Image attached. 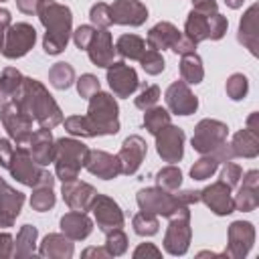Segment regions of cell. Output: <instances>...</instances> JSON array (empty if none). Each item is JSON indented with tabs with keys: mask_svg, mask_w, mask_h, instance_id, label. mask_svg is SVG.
Segmentation results:
<instances>
[{
	"mask_svg": "<svg viewBox=\"0 0 259 259\" xmlns=\"http://www.w3.org/2000/svg\"><path fill=\"white\" fill-rule=\"evenodd\" d=\"M65 130L71 136L95 138V136H113L119 132V107L113 95L97 91L89 97V109L85 115H71L63 119Z\"/></svg>",
	"mask_w": 259,
	"mask_h": 259,
	"instance_id": "6da1fadb",
	"label": "cell"
},
{
	"mask_svg": "<svg viewBox=\"0 0 259 259\" xmlns=\"http://www.w3.org/2000/svg\"><path fill=\"white\" fill-rule=\"evenodd\" d=\"M10 99L16 101L40 127L53 130L59 123H63V111L57 105L55 97L49 93V89L40 81L32 77H24L22 85Z\"/></svg>",
	"mask_w": 259,
	"mask_h": 259,
	"instance_id": "7a4b0ae2",
	"label": "cell"
},
{
	"mask_svg": "<svg viewBox=\"0 0 259 259\" xmlns=\"http://www.w3.org/2000/svg\"><path fill=\"white\" fill-rule=\"evenodd\" d=\"M36 16L45 26L42 49L47 55H59L67 49V42L73 32V12L69 6L55 0H40Z\"/></svg>",
	"mask_w": 259,
	"mask_h": 259,
	"instance_id": "3957f363",
	"label": "cell"
},
{
	"mask_svg": "<svg viewBox=\"0 0 259 259\" xmlns=\"http://www.w3.org/2000/svg\"><path fill=\"white\" fill-rule=\"evenodd\" d=\"M89 156V148L73 138H59L55 140V172L57 178H61L63 182L75 180L79 176V170L85 166Z\"/></svg>",
	"mask_w": 259,
	"mask_h": 259,
	"instance_id": "277c9868",
	"label": "cell"
},
{
	"mask_svg": "<svg viewBox=\"0 0 259 259\" xmlns=\"http://www.w3.org/2000/svg\"><path fill=\"white\" fill-rule=\"evenodd\" d=\"M8 170L12 174V178H16V182L24 184V186H55V178L51 172H47L40 164L34 162V158L30 156V150L24 146H16L8 164Z\"/></svg>",
	"mask_w": 259,
	"mask_h": 259,
	"instance_id": "5b68a950",
	"label": "cell"
},
{
	"mask_svg": "<svg viewBox=\"0 0 259 259\" xmlns=\"http://www.w3.org/2000/svg\"><path fill=\"white\" fill-rule=\"evenodd\" d=\"M190 237H192V229H190V210L188 206L178 208L168 223L166 235H164V249L170 255H184L190 247Z\"/></svg>",
	"mask_w": 259,
	"mask_h": 259,
	"instance_id": "8992f818",
	"label": "cell"
},
{
	"mask_svg": "<svg viewBox=\"0 0 259 259\" xmlns=\"http://www.w3.org/2000/svg\"><path fill=\"white\" fill-rule=\"evenodd\" d=\"M0 119L4 130L8 132L10 140L16 146H24L28 144L30 136H32V117L16 103V101H8L0 107Z\"/></svg>",
	"mask_w": 259,
	"mask_h": 259,
	"instance_id": "52a82bcc",
	"label": "cell"
},
{
	"mask_svg": "<svg viewBox=\"0 0 259 259\" xmlns=\"http://www.w3.org/2000/svg\"><path fill=\"white\" fill-rule=\"evenodd\" d=\"M227 136H229V127L227 123L219 121V119H210V117H204L196 123L194 127V136H192V148L198 152V154H212L217 152L225 142H227Z\"/></svg>",
	"mask_w": 259,
	"mask_h": 259,
	"instance_id": "ba28073f",
	"label": "cell"
},
{
	"mask_svg": "<svg viewBox=\"0 0 259 259\" xmlns=\"http://www.w3.org/2000/svg\"><path fill=\"white\" fill-rule=\"evenodd\" d=\"M140 210L146 212H154V214H162V217H172L178 208L186 206L180 202V198L174 192H168L160 186H150V188H142L136 196Z\"/></svg>",
	"mask_w": 259,
	"mask_h": 259,
	"instance_id": "9c48e42d",
	"label": "cell"
},
{
	"mask_svg": "<svg viewBox=\"0 0 259 259\" xmlns=\"http://www.w3.org/2000/svg\"><path fill=\"white\" fill-rule=\"evenodd\" d=\"M36 42V30L28 22H16L10 24L4 36V47L2 55L6 59H20L24 57Z\"/></svg>",
	"mask_w": 259,
	"mask_h": 259,
	"instance_id": "30bf717a",
	"label": "cell"
},
{
	"mask_svg": "<svg viewBox=\"0 0 259 259\" xmlns=\"http://www.w3.org/2000/svg\"><path fill=\"white\" fill-rule=\"evenodd\" d=\"M184 130L168 123L156 134V152L164 162H180L184 156Z\"/></svg>",
	"mask_w": 259,
	"mask_h": 259,
	"instance_id": "8fae6325",
	"label": "cell"
},
{
	"mask_svg": "<svg viewBox=\"0 0 259 259\" xmlns=\"http://www.w3.org/2000/svg\"><path fill=\"white\" fill-rule=\"evenodd\" d=\"M89 210H93L95 223L103 233H107L111 229H121L123 223H125V217H123V210L119 208V204L113 198L105 196V194L97 192Z\"/></svg>",
	"mask_w": 259,
	"mask_h": 259,
	"instance_id": "7c38bea8",
	"label": "cell"
},
{
	"mask_svg": "<svg viewBox=\"0 0 259 259\" xmlns=\"http://www.w3.org/2000/svg\"><path fill=\"white\" fill-rule=\"evenodd\" d=\"M255 243V227L249 221H235L229 227V243L225 255L231 259H243Z\"/></svg>",
	"mask_w": 259,
	"mask_h": 259,
	"instance_id": "4fadbf2b",
	"label": "cell"
},
{
	"mask_svg": "<svg viewBox=\"0 0 259 259\" xmlns=\"http://www.w3.org/2000/svg\"><path fill=\"white\" fill-rule=\"evenodd\" d=\"M107 83L115 97H130L140 87L136 69L125 65L123 61H113L107 67Z\"/></svg>",
	"mask_w": 259,
	"mask_h": 259,
	"instance_id": "5bb4252c",
	"label": "cell"
},
{
	"mask_svg": "<svg viewBox=\"0 0 259 259\" xmlns=\"http://www.w3.org/2000/svg\"><path fill=\"white\" fill-rule=\"evenodd\" d=\"M231 190L233 188L229 184H225L223 180H217L200 190V202H204L214 214L227 217V214L235 212V198H233Z\"/></svg>",
	"mask_w": 259,
	"mask_h": 259,
	"instance_id": "9a60e30c",
	"label": "cell"
},
{
	"mask_svg": "<svg viewBox=\"0 0 259 259\" xmlns=\"http://www.w3.org/2000/svg\"><path fill=\"white\" fill-rule=\"evenodd\" d=\"M146 152H148V144L142 136L134 134V136H127L119 148V154H117V160H119V166H121V174L125 176H132L140 170L144 158H146Z\"/></svg>",
	"mask_w": 259,
	"mask_h": 259,
	"instance_id": "2e32d148",
	"label": "cell"
},
{
	"mask_svg": "<svg viewBox=\"0 0 259 259\" xmlns=\"http://www.w3.org/2000/svg\"><path fill=\"white\" fill-rule=\"evenodd\" d=\"M166 105L176 115H190L198 109V99L190 91L188 83L180 79V81L170 83V87L166 89Z\"/></svg>",
	"mask_w": 259,
	"mask_h": 259,
	"instance_id": "e0dca14e",
	"label": "cell"
},
{
	"mask_svg": "<svg viewBox=\"0 0 259 259\" xmlns=\"http://www.w3.org/2000/svg\"><path fill=\"white\" fill-rule=\"evenodd\" d=\"M61 194H63V200L67 202V206L71 210H83L87 212L93 204V198L97 196V190L89 184V182H83V180H69V182H63L61 186Z\"/></svg>",
	"mask_w": 259,
	"mask_h": 259,
	"instance_id": "ac0fdd59",
	"label": "cell"
},
{
	"mask_svg": "<svg viewBox=\"0 0 259 259\" xmlns=\"http://www.w3.org/2000/svg\"><path fill=\"white\" fill-rule=\"evenodd\" d=\"M24 204V194L12 188L4 178H0V229H8L14 225Z\"/></svg>",
	"mask_w": 259,
	"mask_h": 259,
	"instance_id": "d6986e66",
	"label": "cell"
},
{
	"mask_svg": "<svg viewBox=\"0 0 259 259\" xmlns=\"http://www.w3.org/2000/svg\"><path fill=\"white\" fill-rule=\"evenodd\" d=\"M111 20L113 24L123 26H140L148 18V8L140 0H115L111 6Z\"/></svg>",
	"mask_w": 259,
	"mask_h": 259,
	"instance_id": "ffe728a7",
	"label": "cell"
},
{
	"mask_svg": "<svg viewBox=\"0 0 259 259\" xmlns=\"http://www.w3.org/2000/svg\"><path fill=\"white\" fill-rule=\"evenodd\" d=\"M239 42L249 49L253 57L259 55V4H251L239 22Z\"/></svg>",
	"mask_w": 259,
	"mask_h": 259,
	"instance_id": "44dd1931",
	"label": "cell"
},
{
	"mask_svg": "<svg viewBox=\"0 0 259 259\" xmlns=\"http://www.w3.org/2000/svg\"><path fill=\"white\" fill-rule=\"evenodd\" d=\"M85 51H87V55H89V59H91L93 65L107 69L113 63V55H115L111 32L107 28H97Z\"/></svg>",
	"mask_w": 259,
	"mask_h": 259,
	"instance_id": "7402d4cb",
	"label": "cell"
},
{
	"mask_svg": "<svg viewBox=\"0 0 259 259\" xmlns=\"http://www.w3.org/2000/svg\"><path fill=\"white\" fill-rule=\"evenodd\" d=\"M85 168L93 176L103 178V180H113L121 174V166H119L117 156H113L109 152H103V150H89Z\"/></svg>",
	"mask_w": 259,
	"mask_h": 259,
	"instance_id": "603a6c76",
	"label": "cell"
},
{
	"mask_svg": "<svg viewBox=\"0 0 259 259\" xmlns=\"http://www.w3.org/2000/svg\"><path fill=\"white\" fill-rule=\"evenodd\" d=\"M243 178V184L235 196V210L251 212L259 206V172L249 170Z\"/></svg>",
	"mask_w": 259,
	"mask_h": 259,
	"instance_id": "cb8c5ba5",
	"label": "cell"
},
{
	"mask_svg": "<svg viewBox=\"0 0 259 259\" xmlns=\"http://www.w3.org/2000/svg\"><path fill=\"white\" fill-rule=\"evenodd\" d=\"M93 221L83 210H69L61 217V233H65L71 241H83L91 235Z\"/></svg>",
	"mask_w": 259,
	"mask_h": 259,
	"instance_id": "d4e9b609",
	"label": "cell"
},
{
	"mask_svg": "<svg viewBox=\"0 0 259 259\" xmlns=\"http://www.w3.org/2000/svg\"><path fill=\"white\" fill-rule=\"evenodd\" d=\"M28 150H30V156L34 158L36 164L47 166L49 162H53V156H55V140H53L51 130H47V127L34 130L32 136H30V140H28Z\"/></svg>",
	"mask_w": 259,
	"mask_h": 259,
	"instance_id": "484cf974",
	"label": "cell"
},
{
	"mask_svg": "<svg viewBox=\"0 0 259 259\" xmlns=\"http://www.w3.org/2000/svg\"><path fill=\"white\" fill-rule=\"evenodd\" d=\"M38 255L49 259H71L73 241L65 233H49L38 245Z\"/></svg>",
	"mask_w": 259,
	"mask_h": 259,
	"instance_id": "4316f807",
	"label": "cell"
},
{
	"mask_svg": "<svg viewBox=\"0 0 259 259\" xmlns=\"http://www.w3.org/2000/svg\"><path fill=\"white\" fill-rule=\"evenodd\" d=\"M180 36H182V32L172 22L162 20V22H158V24H154L150 28L148 38H146V45H148V49L164 51V49H172Z\"/></svg>",
	"mask_w": 259,
	"mask_h": 259,
	"instance_id": "83f0119b",
	"label": "cell"
},
{
	"mask_svg": "<svg viewBox=\"0 0 259 259\" xmlns=\"http://www.w3.org/2000/svg\"><path fill=\"white\" fill-rule=\"evenodd\" d=\"M231 150L239 158H255L259 154V134L243 127L233 136Z\"/></svg>",
	"mask_w": 259,
	"mask_h": 259,
	"instance_id": "f1b7e54d",
	"label": "cell"
},
{
	"mask_svg": "<svg viewBox=\"0 0 259 259\" xmlns=\"http://www.w3.org/2000/svg\"><path fill=\"white\" fill-rule=\"evenodd\" d=\"M184 36L190 38L194 45H198L202 40H208V14L190 10V14L186 18V24H184Z\"/></svg>",
	"mask_w": 259,
	"mask_h": 259,
	"instance_id": "f546056e",
	"label": "cell"
},
{
	"mask_svg": "<svg viewBox=\"0 0 259 259\" xmlns=\"http://www.w3.org/2000/svg\"><path fill=\"white\" fill-rule=\"evenodd\" d=\"M146 49H148L146 40L138 34H121L115 42V53L130 61H140L142 55L146 53Z\"/></svg>",
	"mask_w": 259,
	"mask_h": 259,
	"instance_id": "4dcf8cb0",
	"label": "cell"
},
{
	"mask_svg": "<svg viewBox=\"0 0 259 259\" xmlns=\"http://www.w3.org/2000/svg\"><path fill=\"white\" fill-rule=\"evenodd\" d=\"M180 79L188 85H196L204 79V67H202V59L196 53H188L182 55L180 59Z\"/></svg>",
	"mask_w": 259,
	"mask_h": 259,
	"instance_id": "1f68e13d",
	"label": "cell"
},
{
	"mask_svg": "<svg viewBox=\"0 0 259 259\" xmlns=\"http://www.w3.org/2000/svg\"><path fill=\"white\" fill-rule=\"evenodd\" d=\"M36 237H38V231L36 227L32 225H22L18 235H16V241H14V253L12 257H32L34 255V249H36Z\"/></svg>",
	"mask_w": 259,
	"mask_h": 259,
	"instance_id": "d6a6232c",
	"label": "cell"
},
{
	"mask_svg": "<svg viewBox=\"0 0 259 259\" xmlns=\"http://www.w3.org/2000/svg\"><path fill=\"white\" fill-rule=\"evenodd\" d=\"M49 83L61 91L69 89L75 83V69L69 63H55L49 69Z\"/></svg>",
	"mask_w": 259,
	"mask_h": 259,
	"instance_id": "836d02e7",
	"label": "cell"
},
{
	"mask_svg": "<svg viewBox=\"0 0 259 259\" xmlns=\"http://www.w3.org/2000/svg\"><path fill=\"white\" fill-rule=\"evenodd\" d=\"M170 123V113H168V109H164V107H160V105H154V107H150V109H146L144 111V127L152 134V136H156L162 127H166Z\"/></svg>",
	"mask_w": 259,
	"mask_h": 259,
	"instance_id": "e575fe53",
	"label": "cell"
},
{
	"mask_svg": "<svg viewBox=\"0 0 259 259\" xmlns=\"http://www.w3.org/2000/svg\"><path fill=\"white\" fill-rule=\"evenodd\" d=\"M132 225H134V231H136L140 237H152V235H156L158 229H160L158 214L146 212V210H140V212L132 219Z\"/></svg>",
	"mask_w": 259,
	"mask_h": 259,
	"instance_id": "d590c367",
	"label": "cell"
},
{
	"mask_svg": "<svg viewBox=\"0 0 259 259\" xmlns=\"http://www.w3.org/2000/svg\"><path fill=\"white\" fill-rule=\"evenodd\" d=\"M182 184V172L180 168H176L174 164L170 166H164L158 174H156V186L168 190V192H176Z\"/></svg>",
	"mask_w": 259,
	"mask_h": 259,
	"instance_id": "8d00e7d4",
	"label": "cell"
},
{
	"mask_svg": "<svg viewBox=\"0 0 259 259\" xmlns=\"http://www.w3.org/2000/svg\"><path fill=\"white\" fill-rule=\"evenodd\" d=\"M55 192H53V186H34L32 188V194H30V206L32 210H38V212H47L49 208L55 206Z\"/></svg>",
	"mask_w": 259,
	"mask_h": 259,
	"instance_id": "74e56055",
	"label": "cell"
},
{
	"mask_svg": "<svg viewBox=\"0 0 259 259\" xmlns=\"http://www.w3.org/2000/svg\"><path fill=\"white\" fill-rule=\"evenodd\" d=\"M219 164H221V162H219L212 154H204L200 160H196V162L192 164L190 176H192L194 180H206V178H210V176L217 172Z\"/></svg>",
	"mask_w": 259,
	"mask_h": 259,
	"instance_id": "f35d334b",
	"label": "cell"
},
{
	"mask_svg": "<svg viewBox=\"0 0 259 259\" xmlns=\"http://www.w3.org/2000/svg\"><path fill=\"white\" fill-rule=\"evenodd\" d=\"M225 91L233 101H241L249 91V79L243 73H233L225 83Z\"/></svg>",
	"mask_w": 259,
	"mask_h": 259,
	"instance_id": "ab89813d",
	"label": "cell"
},
{
	"mask_svg": "<svg viewBox=\"0 0 259 259\" xmlns=\"http://www.w3.org/2000/svg\"><path fill=\"white\" fill-rule=\"evenodd\" d=\"M105 249L111 257H119L127 251V235L121 229H111L105 233Z\"/></svg>",
	"mask_w": 259,
	"mask_h": 259,
	"instance_id": "60d3db41",
	"label": "cell"
},
{
	"mask_svg": "<svg viewBox=\"0 0 259 259\" xmlns=\"http://www.w3.org/2000/svg\"><path fill=\"white\" fill-rule=\"evenodd\" d=\"M140 63H142V69L148 75H160L164 71V67H166L162 53L160 51H154V49H146V53L142 55Z\"/></svg>",
	"mask_w": 259,
	"mask_h": 259,
	"instance_id": "b9f144b4",
	"label": "cell"
},
{
	"mask_svg": "<svg viewBox=\"0 0 259 259\" xmlns=\"http://www.w3.org/2000/svg\"><path fill=\"white\" fill-rule=\"evenodd\" d=\"M89 18H91V22H93L95 28H109V26L113 24L109 4H105V2L93 4L91 10H89Z\"/></svg>",
	"mask_w": 259,
	"mask_h": 259,
	"instance_id": "7bdbcfd3",
	"label": "cell"
},
{
	"mask_svg": "<svg viewBox=\"0 0 259 259\" xmlns=\"http://www.w3.org/2000/svg\"><path fill=\"white\" fill-rule=\"evenodd\" d=\"M22 73L18 71V69H14V67H6L2 73H0V87L12 97L16 91H18V87L22 85Z\"/></svg>",
	"mask_w": 259,
	"mask_h": 259,
	"instance_id": "ee69618b",
	"label": "cell"
},
{
	"mask_svg": "<svg viewBox=\"0 0 259 259\" xmlns=\"http://www.w3.org/2000/svg\"><path fill=\"white\" fill-rule=\"evenodd\" d=\"M158 99H160V87H158V85H144V89H142L140 95L134 99V103H136L138 109L146 111V109L154 107V105L158 103Z\"/></svg>",
	"mask_w": 259,
	"mask_h": 259,
	"instance_id": "f6af8a7d",
	"label": "cell"
},
{
	"mask_svg": "<svg viewBox=\"0 0 259 259\" xmlns=\"http://www.w3.org/2000/svg\"><path fill=\"white\" fill-rule=\"evenodd\" d=\"M229 28V20L227 16H223L221 12H214V14H208V38L210 40H219L225 36Z\"/></svg>",
	"mask_w": 259,
	"mask_h": 259,
	"instance_id": "bcb514c9",
	"label": "cell"
},
{
	"mask_svg": "<svg viewBox=\"0 0 259 259\" xmlns=\"http://www.w3.org/2000/svg\"><path fill=\"white\" fill-rule=\"evenodd\" d=\"M75 83H77V91H79V95H81L83 99H89L93 93L99 91V79H97L95 75H91V73L81 75Z\"/></svg>",
	"mask_w": 259,
	"mask_h": 259,
	"instance_id": "7dc6e473",
	"label": "cell"
},
{
	"mask_svg": "<svg viewBox=\"0 0 259 259\" xmlns=\"http://www.w3.org/2000/svg\"><path fill=\"white\" fill-rule=\"evenodd\" d=\"M95 30H97V28H95V26H91V24H81V26H77V28L71 32L75 47H77L79 51H85V49H87V45H89V40L93 38Z\"/></svg>",
	"mask_w": 259,
	"mask_h": 259,
	"instance_id": "c3c4849f",
	"label": "cell"
},
{
	"mask_svg": "<svg viewBox=\"0 0 259 259\" xmlns=\"http://www.w3.org/2000/svg\"><path fill=\"white\" fill-rule=\"evenodd\" d=\"M241 176H243V168H241L239 164H235L233 160L225 162L223 172H221V180H223L225 184H229L231 188H235V186L241 182Z\"/></svg>",
	"mask_w": 259,
	"mask_h": 259,
	"instance_id": "681fc988",
	"label": "cell"
},
{
	"mask_svg": "<svg viewBox=\"0 0 259 259\" xmlns=\"http://www.w3.org/2000/svg\"><path fill=\"white\" fill-rule=\"evenodd\" d=\"M148 257L160 259L162 257V251L154 243H140L136 247V251H134V259H148Z\"/></svg>",
	"mask_w": 259,
	"mask_h": 259,
	"instance_id": "f907efd6",
	"label": "cell"
},
{
	"mask_svg": "<svg viewBox=\"0 0 259 259\" xmlns=\"http://www.w3.org/2000/svg\"><path fill=\"white\" fill-rule=\"evenodd\" d=\"M14 253V239L10 233H0V259H8Z\"/></svg>",
	"mask_w": 259,
	"mask_h": 259,
	"instance_id": "816d5d0a",
	"label": "cell"
},
{
	"mask_svg": "<svg viewBox=\"0 0 259 259\" xmlns=\"http://www.w3.org/2000/svg\"><path fill=\"white\" fill-rule=\"evenodd\" d=\"M12 152H14L12 142L6 140V138H0V166L2 168H8L10 158H12Z\"/></svg>",
	"mask_w": 259,
	"mask_h": 259,
	"instance_id": "f5cc1de1",
	"label": "cell"
},
{
	"mask_svg": "<svg viewBox=\"0 0 259 259\" xmlns=\"http://www.w3.org/2000/svg\"><path fill=\"white\" fill-rule=\"evenodd\" d=\"M172 51L182 57V55H188V53H196V45H194L190 38H186V36L182 34V36L176 40V45L172 47Z\"/></svg>",
	"mask_w": 259,
	"mask_h": 259,
	"instance_id": "db71d44e",
	"label": "cell"
},
{
	"mask_svg": "<svg viewBox=\"0 0 259 259\" xmlns=\"http://www.w3.org/2000/svg\"><path fill=\"white\" fill-rule=\"evenodd\" d=\"M192 10L202 14H214L219 12V6H217V0H192Z\"/></svg>",
	"mask_w": 259,
	"mask_h": 259,
	"instance_id": "11a10c76",
	"label": "cell"
},
{
	"mask_svg": "<svg viewBox=\"0 0 259 259\" xmlns=\"http://www.w3.org/2000/svg\"><path fill=\"white\" fill-rule=\"evenodd\" d=\"M176 196H178L180 202L186 204V206L200 202V190H182V192H176Z\"/></svg>",
	"mask_w": 259,
	"mask_h": 259,
	"instance_id": "9f6ffc18",
	"label": "cell"
},
{
	"mask_svg": "<svg viewBox=\"0 0 259 259\" xmlns=\"http://www.w3.org/2000/svg\"><path fill=\"white\" fill-rule=\"evenodd\" d=\"M38 2H40V0H16V6H18V10L24 12V14H36Z\"/></svg>",
	"mask_w": 259,
	"mask_h": 259,
	"instance_id": "6f0895ef",
	"label": "cell"
},
{
	"mask_svg": "<svg viewBox=\"0 0 259 259\" xmlns=\"http://www.w3.org/2000/svg\"><path fill=\"white\" fill-rule=\"evenodd\" d=\"M81 257H111V255H109V251L105 247H87L81 253Z\"/></svg>",
	"mask_w": 259,
	"mask_h": 259,
	"instance_id": "680465c9",
	"label": "cell"
},
{
	"mask_svg": "<svg viewBox=\"0 0 259 259\" xmlns=\"http://www.w3.org/2000/svg\"><path fill=\"white\" fill-rule=\"evenodd\" d=\"M10 24H12V16H10V12H8L6 8H0V30L6 32Z\"/></svg>",
	"mask_w": 259,
	"mask_h": 259,
	"instance_id": "91938a15",
	"label": "cell"
},
{
	"mask_svg": "<svg viewBox=\"0 0 259 259\" xmlns=\"http://www.w3.org/2000/svg\"><path fill=\"white\" fill-rule=\"evenodd\" d=\"M247 130H251V132H255L257 134V113H251L249 117H247Z\"/></svg>",
	"mask_w": 259,
	"mask_h": 259,
	"instance_id": "94428289",
	"label": "cell"
},
{
	"mask_svg": "<svg viewBox=\"0 0 259 259\" xmlns=\"http://www.w3.org/2000/svg\"><path fill=\"white\" fill-rule=\"evenodd\" d=\"M243 2H245V0H225V4H227L229 8H241Z\"/></svg>",
	"mask_w": 259,
	"mask_h": 259,
	"instance_id": "6125c7cd",
	"label": "cell"
},
{
	"mask_svg": "<svg viewBox=\"0 0 259 259\" xmlns=\"http://www.w3.org/2000/svg\"><path fill=\"white\" fill-rule=\"evenodd\" d=\"M8 101H10V95H8V93H6V91L0 87V107H2L4 103H8Z\"/></svg>",
	"mask_w": 259,
	"mask_h": 259,
	"instance_id": "be15d7a7",
	"label": "cell"
},
{
	"mask_svg": "<svg viewBox=\"0 0 259 259\" xmlns=\"http://www.w3.org/2000/svg\"><path fill=\"white\" fill-rule=\"evenodd\" d=\"M4 36H6V32L0 30V51H2V47H4Z\"/></svg>",
	"mask_w": 259,
	"mask_h": 259,
	"instance_id": "e7e4bbea",
	"label": "cell"
},
{
	"mask_svg": "<svg viewBox=\"0 0 259 259\" xmlns=\"http://www.w3.org/2000/svg\"><path fill=\"white\" fill-rule=\"evenodd\" d=\"M0 2H6V0H0Z\"/></svg>",
	"mask_w": 259,
	"mask_h": 259,
	"instance_id": "03108f58",
	"label": "cell"
}]
</instances>
